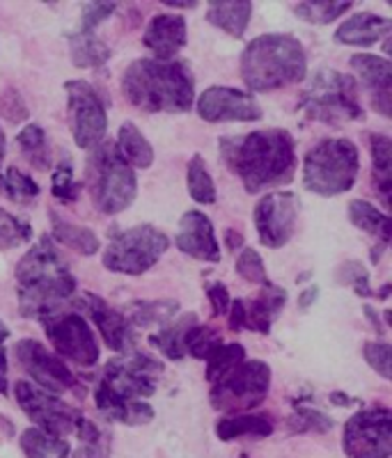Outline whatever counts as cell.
Masks as SVG:
<instances>
[{
  "mask_svg": "<svg viewBox=\"0 0 392 458\" xmlns=\"http://www.w3.org/2000/svg\"><path fill=\"white\" fill-rule=\"evenodd\" d=\"M220 157L251 195L292 182L298 163L296 142L285 129L220 138Z\"/></svg>",
  "mask_w": 392,
  "mask_h": 458,
  "instance_id": "cell-1",
  "label": "cell"
},
{
  "mask_svg": "<svg viewBox=\"0 0 392 458\" xmlns=\"http://www.w3.org/2000/svg\"><path fill=\"white\" fill-rule=\"evenodd\" d=\"M161 374V362L142 351L133 349L117 355L104 367L95 390L97 408L113 422H122L126 427L152 422L154 408L141 399L157 392V380Z\"/></svg>",
  "mask_w": 392,
  "mask_h": 458,
  "instance_id": "cell-2",
  "label": "cell"
},
{
  "mask_svg": "<svg viewBox=\"0 0 392 458\" xmlns=\"http://www.w3.org/2000/svg\"><path fill=\"white\" fill-rule=\"evenodd\" d=\"M16 286L19 310L28 318L42 321L48 314L60 312L64 302L73 301L76 277L51 236H42L16 264Z\"/></svg>",
  "mask_w": 392,
  "mask_h": 458,
  "instance_id": "cell-3",
  "label": "cell"
},
{
  "mask_svg": "<svg viewBox=\"0 0 392 458\" xmlns=\"http://www.w3.org/2000/svg\"><path fill=\"white\" fill-rule=\"evenodd\" d=\"M122 94L142 113H189L195 101V79L182 60L142 57L122 76Z\"/></svg>",
  "mask_w": 392,
  "mask_h": 458,
  "instance_id": "cell-4",
  "label": "cell"
},
{
  "mask_svg": "<svg viewBox=\"0 0 392 458\" xmlns=\"http://www.w3.org/2000/svg\"><path fill=\"white\" fill-rule=\"evenodd\" d=\"M308 73V55L294 35L268 32L255 37L241 53V79L252 92H271L301 83Z\"/></svg>",
  "mask_w": 392,
  "mask_h": 458,
  "instance_id": "cell-5",
  "label": "cell"
},
{
  "mask_svg": "<svg viewBox=\"0 0 392 458\" xmlns=\"http://www.w3.org/2000/svg\"><path fill=\"white\" fill-rule=\"evenodd\" d=\"M361 172V154L346 138H326L303 158V186L321 198L349 193Z\"/></svg>",
  "mask_w": 392,
  "mask_h": 458,
  "instance_id": "cell-6",
  "label": "cell"
},
{
  "mask_svg": "<svg viewBox=\"0 0 392 458\" xmlns=\"http://www.w3.org/2000/svg\"><path fill=\"white\" fill-rule=\"evenodd\" d=\"M298 110L314 122L324 124H345V122L365 120L356 81L335 69H320L308 81L298 99Z\"/></svg>",
  "mask_w": 392,
  "mask_h": 458,
  "instance_id": "cell-7",
  "label": "cell"
},
{
  "mask_svg": "<svg viewBox=\"0 0 392 458\" xmlns=\"http://www.w3.org/2000/svg\"><path fill=\"white\" fill-rule=\"evenodd\" d=\"M88 186L97 211L115 216L126 211L138 195L136 172L122 158L115 142L95 147L88 161Z\"/></svg>",
  "mask_w": 392,
  "mask_h": 458,
  "instance_id": "cell-8",
  "label": "cell"
},
{
  "mask_svg": "<svg viewBox=\"0 0 392 458\" xmlns=\"http://www.w3.org/2000/svg\"><path fill=\"white\" fill-rule=\"evenodd\" d=\"M170 248V239L154 225H136L108 243L104 250V266L110 273L120 276H142L158 264Z\"/></svg>",
  "mask_w": 392,
  "mask_h": 458,
  "instance_id": "cell-9",
  "label": "cell"
},
{
  "mask_svg": "<svg viewBox=\"0 0 392 458\" xmlns=\"http://www.w3.org/2000/svg\"><path fill=\"white\" fill-rule=\"evenodd\" d=\"M271 390V367L261 360H243L236 369L216 386H211L209 401L216 411L241 415L261 406Z\"/></svg>",
  "mask_w": 392,
  "mask_h": 458,
  "instance_id": "cell-10",
  "label": "cell"
},
{
  "mask_svg": "<svg viewBox=\"0 0 392 458\" xmlns=\"http://www.w3.org/2000/svg\"><path fill=\"white\" fill-rule=\"evenodd\" d=\"M58 358L72 360L79 367H95L99 362V342L83 314L60 310L39 321Z\"/></svg>",
  "mask_w": 392,
  "mask_h": 458,
  "instance_id": "cell-11",
  "label": "cell"
},
{
  "mask_svg": "<svg viewBox=\"0 0 392 458\" xmlns=\"http://www.w3.org/2000/svg\"><path fill=\"white\" fill-rule=\"evenodd\" d=\"M342 447L349 458L392 456V412L388 406L358 411L342 433Z\"/></svg>",
  "mask_w": 392,
  "mask_h": 458,
  "instance_id": "cell-12",
  "label": "cell"
},
{
  "mask_svg": "<svg viewBox=\"0 0 392 458\" xmlns=\"http://www.w3.org/2000/svg\"><path fill=\"white\" fill-rule=\"evenodd\" d=\"M16 403L30 417V422L37 424L35 428L48 433L53 437H64L67 433L76 431L79 422L83 420V412L79 408H72L63 403L48 392L39 390L28 380H19L14 386Z\"/></svg>",
  "mask_w": 392,
  "mask_h": 458,
  "instance_id": "cell-13",
  "label": "cell"
},
{
  "mask_svg": "<svg viewBox=\"0 0 392 458\" xmlns=\"http://www.w3.org/2000/svg\"><path fill=\"white\" fill-rule=\"evenodd\" d=\"M64 89H67L73 142L81 149H95L108 131V114L101 104L99 92L88 81H67Z\"/></svg>",
  "mask_w": 392,
  "mask_h": 458,
  "instance_id": "cell-14",
  "label": "cell"
},
{
  "mask_svg": "<svg viewBox=\"0 0 392 458\" xmlns=\"http://www.w3.org/2000/svg\"><path fill=\"white\" fill-rule=\"evenodd\" d=\"M298 198L289 191L267 193L255 204V229L261 245L271 250L283 248L296 234Z\"/></svg>",
  "mask_w": 392,
  "mask_h": 458,
  "instance_id": "cell-15",
  "label": "cell"
},
{
  "mask_svg": "<svg viewBox=\"0 0 392 458\" xmlns=\"http://www.w3.org/2000/svg\"><path fill=\"white\" fill-rule=\"evenodd\" d=\"M19 365L26 369V374L35 380L37 386L44 387L48 394H63L76 387V376L72 374L63 358L48 351L42 342L37 339H19L14 346Z\"/></svg>",
  "mask_w": 392,
  "mask_h": 458,
  "instance_id": "cell-16",
  "label": "cell"
},
{
  "mask_svg": "<svg viewBox=\"0 0 392 458\" xmlns=\"http://www.w3.org/2000/svg\"><path fill=\"white\" fill-rule=\"evenodd\" d=\"M285 305H287V292H285L283 286L268 282L252 301H241V298H236V301L230 302V312H227L230 328L268 335L271 333L273 321L277 318V314L283 312Z\"/></svg>",
  "mask_w": 392,
  "mask_h": 458,
  "instance_id": "cell-17",
  "label": "cell"
},
{
  "mask_svg": "<svg viewBox=\"0 0 392 458\" xmlns=\"http://www.w3.org/2000/svg\"><path fill=\"white\" fill-rule=\"evenodd\" d=\"M198 114L204 122H257L261 108L252 94L226 85H211L198 97Z\"/></svg>",
  "mask_w": 392,
  "mask_h": 458,
  "instance_id": "cell-18",
  "label": "cell"
},
{
  "mask_svg": "<svg viewBox=\"0 0 392 458\" xmlns=\"http://www.w3.org/2000/svg\"><path fill=\"white\" fill-rule=\"evenodd\" d=\"M73 305L81 310V312L89 314V318L95 321V326L99 328L101 339L106 342L110 351L115 353H129L133 351V344H136V333H133V326L129 323L126 314L117 312L104 301V298L95 296V293H83L73 301Z\"/></svg>",
  "mask_w": 392,
  "mask_h": 458,
  "instance_id": "cell-19",
  "label": "cell"
},
{
  "mask_svg": "<svg viewBox=\"0 0 392 458\" xmlns=\"http://www.w3.org/2000/svg\"><path fill=\"white\" fill-rule=\"evenodd\" d=\"M175 245L183 255L193 257L207 264H218L220 245L216 239V229L202 211H186L179 220V229L175 234Z\"/></svg>",
  "mask_w": 392,
  "mask_h": 458,
  "instance_id": "cell-20",
  "label": "cell"
},
{
  "mask_svg": "<svg viewBox=\"0 0 392 458\" xmlns=\"http://www.w3.org/2000/svg\"><path fill=\"white\" fill-rule=\"evenodd\" d=\"M351 69L358 73L371 94V106L383 117L392 114V64L388 57L370 55V53H356L349 60Z\"/></svg>",
  "mask_w": 392,
  "mask_h": 458,
  "instance_id": "cell-21",
  "label": "cell"
},
{
  "mask_svg": "<svg viewBox=\"0 0 392 458\" xmlns=\"http://www.w3.org/2000/svg\"><path fill=\"white\" fill-rule=\"evenodd\" d=\"M186 19L182 14H157L147 23L142 44L154 53V60H175L179 51L186 47Z\"/></svg>",
  "mask_w": 392,
  "mask_h": 458,
  "instance_id": "cell-22",
  "label": "cell"
},
{
  "mask_svg": "<svg viewBox=\"0 0 392 458\" xmlns=\"http://www.w3.org/2000/svg\"><path fill=\"white\" fill-rule=\"evenodd\" d=\"M390 30L392 21L388 16L374 14V12H356L335 30V42L346 44V47H374L386 39Z\"/></svg>",
  "mask_w": 392,
  "mask_h": 458,
  "instance_id": "cell-23",
  "label": "cell"
},
{
  "mask_svg": "<svg viewBox=\"0 0 392 458\" xmlns=\"http://www.w3.org/2000/svg\"><path fill=\"white\" fill-rule=\"evenodd\" d=\"M251 14H252V3L248 0H214L207 7V21L211 26L220 28L223 32H227L234 39H241V37L246 35L248 23H251Z\"/></svg>",
  "mask_w": 392,
  "mask_h": 458,
  "instance_id": "cell-24",
  "label": "cell"
},
{
  "mask_svg": "<svg viewBox=\"0 0 392 458\" xmlns=\"http://www.w3.org/2000/svg\"><path fill=\"white\" fill-rule=\"evenodd\" d=\"M273 417L267 412H241V415H227L216 424V436L223 443H230L236 437H268L273 433Z\"/></svg>",
  "mask_w": 392,
  "mask_h": 458,
  "instance_id": "cell-25",
  "label": "cell"
},
{
  "mask_svg": "<svg viewBox=\"0 0 392 458\" xmlns=\"http://www.w3.org/2000/svg\"><path fill=\"white\" fill-rule=\"evenodd\" d=\"M195 323H198V317L195 314H177L173 321L163 326L158 333L149 335V344H152L154 349L161 351L167 360H183L186 351H183V337L189 333V328H193Z\"/></svg>",
  "mask_w": 392,
  "mask_h": 458,
  "instance_id": "cell-26",
  "label": "cell"
},
{
  "mask_svg": "<svg viewBox=\"0 0 392 458\" xmlns=\"http://www.w3.org/2000/svg\"><path fill=\"white\" fill-rule=\"evenodd\" d=\"M69 53H72L73 67L79 69H99L108 63L110 48L101 42L95 32L76 30L69 35Z\"/></svg>",
  "mask_w": 392,
  "mask_h": 458,
  "instance_id": "cell-27",
  "label": "cell"
},
{
  "mask_svg": "<svg viewBox=\"0 0 392 458\" xmlns=\"http://www.w3.org/2000/svg\"><path fill=\"white\" fill-rule=\"evenodd\" d=\"M349 220L354 227L362 229L370 236L379 239V245L390 243V216L383 214L381 208L370 204L367 199H354L349 202Z\"/></svg>",
  "mask_w": 392,
  "mask_h": 458,
  "instance_id": "cell-28",
  "label": "cell"
},
{
  "mask_svg": "<svg viewBox=\"0 0 392 458\" xmlns=\"http://www.w3.org/2000/svg\"><path fill=\"white\" fill-rule=\"evenodd\" d=\"M115 147L122 154V158H124L131 167L147 170V167L154 163L152 145H149V140L142 136L141 129H138L136 124H131V122H124V124L120 126Z\"/></svg>",
  "mask_w": 392,
  "mask_h": 458,
  "instance_id": "cell-29",
  "label": "cell"
},
{
  "mask_svg": "<svg viewBox=\"0 0 392 458\" xmlns=\"http://www.w3.org/2000/svg\"><path fill=\"white\" fill-rule=\"evenodd\" d=\"M51 223H53V241L67 245L73 252H81L85 257H92L99 252V236L88 227L73 225L69 220L60 218L55 211H51Z\"/></svg>",
  "mask_w": 392,
  "mask_h": 458,
  "instance_id": "cell-30",
  "label": "cell"
},
{
  "mask_svg": "<svg viewBox=\"0 0 392 458\" xmlns=\"http://www.w3.org/2000/svg\"><path fill=\"white\" fill-rule=\"evenodd\" d=\"M371 147V177L381 195L383 204H390V188H392V140L383 133L370 136Z\"/></svg>",
  "mask_w": 392,
  "mask_h": 458,
  "instance_id": "cell-31",
  "label": "cell"
},
{
  "mask_svg": "<svg viewBox=\"0 0 392 458\" xmlns=\"http://www.w3.org/2000/svg\"><path fill=\"white\" fill-rule=\"evenodd\" d=\"M179 314V302L173 298H161V301H136L131 302L129 318L131 326L138 328H149V326H167Z\"/></svg>",
  "mask_w": 392,
  "mask_h": 458,
  "instance_id": "cell-32",
  "label": "cell"
},
{
  "mask_svg": "<svg viewBox=\"0 0 392 458\" xmlns=\"http://www.w3.org/2000/svg\"><path fill=\"white\" fill-rule=\"evenodd\" d=\"M21 449L26 458H67L72 445L64 437H53L30 427L21 433Z\"/></svg>",
  "mask_w": 392,
  "mask_h": 458,
  "instance_id": "cell-33",
  "label": "cell"
},
{
  "mask_svg": "<svg viewBox=\"0 0 392 458\" xmlns=\"http://www.w3.org/2000/svg\"><path fill=\"white\" fill-rule=\"evenodd\" d=\"M243 360H246V349H243L241 344H218V346L209 353V358H207L204 378L209 380L211 386H216V383L226 378L232 369H236Z\"/></svg>",
  "mask_w": 392,
  "mask_h": 458,
  "instance_id": "cell-34",
  "label": "cell"
},
{
  "mask_svg": "<svg viewBox=\"0 0 392 458\" xmlns=\"http://www.w3.org/2000/svg\"><path fill=\"white\" fill-rule=\"evenodd\" d=\"M16 142L21 147V154L28 158L32 167L37 170H47L51 167V149H48L47 133L39 124H28L19 131Z\"/></svg>",
  "mask_w": 392,
  "mask_h": 458,
  "instance_id": "cell-35",
  "label": "cell"
},
{
  "mask_svg": "<svg viewBox=\"0 0 392 458\" xmlns=\"http://www.w3.org/2000/svg\"><path fill=\"white\" fill-rule=\"evenodd\" d=\"M0 193L16 204H30L32 199L39 198L42 188L19 167H7L5 172H0Z\"/></svg>",
  "mask_w": 392,
  "mask_h": 458,
  "instance_id": "cell-36",
  "label": "cell"
},
{
  "mask_svg": "<svg viewBox=\"0 0 392 458\" xmlns=\"http://www.w3.org/2000/svg\"><path fill=\"white\" fill-rule=\"evenodd\" d=\"M76 436L81 440V447L76 449L73 458H108L110 456V433L106 428L97 427L89 420H81L76 427Z\"/></svg>",
  "mask_w": 392,
  "mask_h": 458,
  "instance_id": "cell-37",
  "label": "cell"
},
{
  "mask_svg": "<svg viewBox=\"0 0 392 458\" xmlns=\"http://www.w3.org/2000/svg\"><path fill=\"white\" fill-rule=\"evenodd\" d=\"M351 10L349 0H308V3H298L294 5V14L301 16L303 21L314 23V26H328V23L337 21L342 14Z\"/></svg>",
  "mask_w": 392,
  "mask_h": 458,
  "instance_id": "cell-38",
  "label": "cell"
},
{
  "mask_svg": "<svg viewBox=\"0 0 392 458\" xmlns=\"http://www.w3.org/2000/svg\"><path fill=\"white\" fill-rule=\"evenodd\" d=\"M186 186H189V195L198 204H216L218 193H216L214 177L209 174L204 158L195 154L189 161V170H186Z\"/></svg>",
  "mask_w": 392,
  "mask_h": 458,
  "instance_id": "cell-39",
  "label": "cell"
},
{
  "mask_svg": "<svg viewBox=\"0 0 392 458\" xmlns=\"http://www.w3.org/2000/svg\"><path fill=\"white\" fill-rule=\"evenodd\" d=\"M335 422L326 412L317 411L310 406H294V412L287 420V428L292 433H324L333 431Z\"/></svg>",
  "mask_w": 392,
  "mask_h": 458,
  "instance_id": "cell-40",
  "label": "cell"
},
{
  "mask_svg": "<svg viewBox=\"0 0 392 458\" xmlns=\"http://www.w3.org/2000/svg\"><path fill=\"white\" fill-rule=\"evenodd\" d=\"M218 344H223V337H220L218 330L195 323L193 328H189L186 337H183V351L193 355L195 360H207Z\"/></svg>",
  "mask_w": 392,
  "mask_h": 458,
  "instance_id": "cell-41",
  "label": "cell"
},
{
  "mask_svg": "<svg viewBox=\"0 0 392 458\" xmlns=\"http://www.w3.org/2000/svg\"><path fill=\"white\" fill-rule=\"evenodd\" d=\"M335 282L342 286H351L356 296L361 298H370L374 296L370 286V271L365 268V264L356 259H346L337 266V271H335Z\"/></svg>",
  "mask_w": 392,
  "mask_h": 458,
  "instance_id": "cell-42",
  "label": "cell"
},
{
  "mask_svg": "<svg viewBox=\"0 0 392 458\" xmlns=\"http://www.w3.org/2000/svg\"><path fill=\"white\" fill-rule=\"evenodd\" d=\"M32 239V227L0 208V250H14Z\"/></svg>",
  "mask_w": 392,
  "mask_h": 458,
  "instance_id": "cell-43",
  "label": "cell"
},
{
  "mask_svg": "<svg viewBox=\"0 0 392 458\" xmlns=\"http://www.w3.org/2000/svg\"><path fill=\"white\" fill-rule=\"evenodd\" d=\"M51 193L63 204H73L81 195V183L73 179V167L69 158H64L51 174Z\"/></svg>",
  "mask_w": 392,
  "mask_h": 458,
  "instance_id": "cell-44",
  "label": "cell"
},
{
  "mask_svg": "<svg viewBox=\"0 0 392 458\" xmlns=\"http://www.w3.org/2000/svg\"><path fill=\"white\" fill-rule=\"evenodd\" d=\"M236 273H239L243 280L252 282V284H268V273L267 266L261 261L260 252L252 250V248H241L239 257H236Z\"/></svg>",
  "mask_w": 392,
  "mask_h": 458,
  "instance_id": "cell-45",
  "label": "cell"
},
{
  "mask_svg": "<svg viewBox=\"0 0 392 458\" xmlns=\"http://www.w3.org/2000/svg\"><path fill=\"white\" fill-rule=\"evenodd\" d=\"M390 344L388 342H367L362 346V355H365V362L377 371L383 380L392 378L390 371Z\"/></svg>",
  "mask_w": 392,
  "mask_h": 458,
  "instance_id": "cell-46",
  "label": "cell"
},
{
  "mask_svg": "<svg viewBox=\"0 0 392 458\" xmlns=\"http://www.w3.org/2000/svg\"><path fill=\"white\" fill-rule=\"evenodd\" d=\"M113 12H117V3H85L83 12H81V28L83 32H92L101 21H106Z\"/></svg>",
  "mask_w": 392,
  "mask_h": 458,
  "instance_id": "cell-47",
  "label": "cell"
},
{
  "mask_svg": "<svg viewBox=\"0 0 392 458\" xmlns=\"http://www.w3.org/2000/svg\"><path fill=\"white\" fill-rule=\"evenodd\" d=\"M207 298H209L216 317H227L232 298H230V292H227V286L223 284V282H209V284H207Z\"/></svg>",
  "mask_w": 392,
  "mask_h": 458,
  "instance_id": "cell-48",
  "label": "cell"
},
{
  "mask_svg": "<svg viewBox=\"0 0 392 458\" xmlns=\"http://www.w3.org/2000/svg\"><path fill=\"white\" fill-rule=\"evenodd\" d=\"M10 339V328L0 321V394L7 396L10 392V362H7L5 342Z\"/></svg>",
  "mask_w": 392,
  "mask_h": 458,
  "instance_id": "cell-49",
  "label": "cell"
},
{
  "mask_svg": "<svg viewBox=\"0 0 392 458\" xmlns=\"http://www.w3.org/2000/svg\"><path fill=\"white\" fill-rule=\"evenodd\" d=\"M0 108H3V113H5V117H10L12 122V110H16V120L21 122L23 117H28V108L23 106L21 97L14 92V89H10V92L3 94V99H0Z\"/></svg>",
  "mask_w": 392,
  "mask_h": 458,
  "instance_id": "cell-50",
  "label": "cell"
},
{
  "mask_svg": "<svg viewBox=\"0 0 392 458\" xmlns=\"http://www.w3.org/2000/svg\"><path fill=\"white\" fill-rule=\"evenodd\" d=\"M320 298V286H308L305 292H301V298H298V308L301 310H310Z\"/></svg>",
  "mask_w": 392,
  "mask_h": 458,
  "instance_id": "cell-51",
  "label": "cell"
},
{
  "mask_svg": "<svg viewBox=\"0 0 392 458\" xmlns=\"http://www.w3.org/2000/svg\"><path fill=\"white\" fill-rule=\"evenodd\" d=\"M161 3L173 10H195L198 7V0H161Z\"/></svg>",
  "mask_w": 392,
  "mask_h": 458,
  "instance_id": "cell-52",
  "label": "cell"
},
{
  "mask_svg": "<svg viewBox=\"0 0 392 458\" xmlns=\"http://www.w3.org/2000/svg\"><path fill=\"white\" fill-rule=\"evenodd\" d=\"M365 314H367V318H370V323L371 326H377V333L379 335H386L383 333V326H381V321H379V312H374V308H371V305H365Z\"/></svg>",
  "mask_w": 392,
  "mask_h": 458,
  "instance_id": "cell-53",
  "label": "cell"
},
{
  "mask_svg": "<svg viewBox=\"0 0 392 458\" xmlns=\"http://www.w3.org/2000/svg\"><path fill=\"white\" fill-rule=\"evenodd\" d=\"M226 239L230 241L232 250H236V248H239V245H241V234H239V232H234V229H227Z\"/></svg>",
  "mask_w": 392,
  "mask_h": 458,
  "instance_id": "cell-54",
  "label": "cell"
},
{
  "mask_svg": "<svg viewBox=\"0 0 392 458\" xmlns=\"http://www.w3.org/2000/svg\"><path fill=\"white\" fill-rule=\"evenodd\" d=\"M330 401H333V403H342V406H349V403H354V399H349V396L342 394V392H333V394H330Z\"/></svg>",
  "mask_w": 392,
  "mask_h": 458,
  "instance_id": "cell-55",
  "label": "cell"
},
{
  "mask_svg": "<svg viewBox=\"0 0 392 458\" xmlns=\"http://www.w3.org/2000/svg\"><path fill=\"white\" fill-rule=\"evenodd\" d=\"M5 151H7V138L5 133H3V129H0V167H3V161H5Z\"/></svg>",
  "mask_w": 392,
  "mask_h": 458,
  "instance_id": "cell-56",
  "label": "cell"
},
{
  "mask_svg": "<svg viewBox=\"0 0 392 458\" xmlns=\"http://www.w3.org/2000/svg\"><path fill=\"white\" fill-rule=\"evenodd\" d=\"M388 296H390V284H383L381 292H379V298H381V301H386Z\"/></svg>",
  "mask_w": 392,
  "mask_h": 458,
  "instance_id": "cell-57",
  "label": "cell"
}]
</instances>
